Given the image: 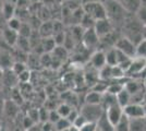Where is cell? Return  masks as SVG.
Returning a JSON list of instances; mask_svg holds the SVG:
<instances>
[{"label": "cell", "instance_id": "f6af8a7d", "mask_svg": "<svg viewBox=\"0 0 146 131\" xmlns=\"http://www.w3.org/2000/svg\"><path fill=\"white\" fill-rule=\"evenodd\" d=\"M35 124H39V116H38V108H31L26 114Z\"/></svg>", "mask_w": 146, "mask_h": 131}, {"label": "cell", "instance_id": "7dc6e473", "mask_svg": "<svg viewBox=\"0 0 146 131\" xmlns=\"http://www.w3.org/2000/svg\"><path fill=\"white\" fill-rule=\"evenodd\" d=\"M86 122H88V121H87V120L85 119V117H84V116H82L81 114H79V116L75 118V120L73 121L72 125L75 126V127H78V128L80 129L81 127H83V126L85 125Z\"/></svg>", "mask_w": 146, "mask_h": 131}, {"label": "cell", "instance_id": "4316f807", "mask_svg": "<svg viewBox=\"0 0 146 131\" xmlns=\"http://www.w3.org/2000/svg\"><path fill=\"white\" fill-rule=\"evenodd\" d=\"M105 56H106V65L111 66V67L118 65V60H117V50L115 47L106 50V51H105Z\"/></svg>", "mask_w": 146, "mask_h": 131}, {"label": "cell", "instance_id": "8992f818", "mask_svg": "<svg viewBox=\"0 0 146 131\" xmlns=\"http://www.w3.org/2000/svg\"><path fill=\"white\" fill-rule=\"evenodd\" d=\"M123 114L130 119L145 118L146 117L143 104H136V103H130L129 105L123 107Z\"/></svg>", "mask_w": 146, "mask_h": 131}, {"label": "cell", "instance_id": "60d3db41", "mask_svg": "<svg viewBox=\"0 0 146 131\" xmlns=\"http://www.w3.org/2000/svg\"><path fill=\"white\" fill-rule=\"evenodd\" d=\"M11 69H12V71L15 74L19 75L21 72H23L24 70L27 69V65L25 63H23V61H15V63H13V66Z\"/></svg>", "mask_w": 146, "mask_h": 131}, {"label": "cell", "instance_id": "5bb4252c", "mask_svg": "<svg viewBox=\"0 0 146 131\" xmlns=\"http://www.w3.org/2000/svg\"><path fill=\"white\" fill-rule=\"evenodd\" d=\"M122 8L130 14H135L140 9L141 0H118Z\"/></svg>", "mask_w": 146, "mask_h": 131}, {"label": "cell", "instance_id": "681fc988", "mask_svg": "<svg viewBox=\"0 0 146 131\" xmlns=\"http://www.w3.org/2000/svg\"><path fill=\"white\" fill-rule=\"evenodd\" d=\"M52 29H54V35L64 31V30H63V24H62L61 22H59V21L52 22ZM54 35H52V36H54Z\"/></svg>", "mask_w": 146, "mask_h": 131}, {"label": "cell", "instance_id": "6da1fadb", "mask_svg": "<svg viewBox=\"0 0 146 131\" xmlns=\"http://www.w3.org/2000/svg\"><path fill=\"white\" fill-rule=\"evenodd\" d=\"M142 27L143 25L141 24V22L135 17V14L128 13L122 24L123 36L128 37L136 45L142 39Z\"/></svg>", "mask_w": 146, "mask_h": 131}, {"label": "cell", "instance_id": "680465c9", "mask_svg": "<svg viewBox=\"0 0 146 131\" xmlns=\"http://www.w3.org/2000/svg\"><path fill=\"white\" fill-rule=\"evenodd\" d=\"M3 0H0V20L2 19V7H3Z\"/></svg>", "mask_w": 146, "mask_h": 131}, {"label": "cell", "instance_id": "f546056e", "mask_svg": "<svg viewBox=\"0 0 146 131\" xmlns=\"http://www.w3.org/2000/svg\"><path fill=\"white\" fill-rule=\"evenodd\" d=\"M15 46L18 47L19 50H21V51H23V53H26V54L30 51V48H31V44H30L29 38L22 37V36H19Z\"/></svg>", "mask_w": 146, "mask_h": 131}, {"label": "cell", "instance_id": "74e56055", "mask_svg": "<svg viewBox=\"0 0 146 131\" xmlns=\"http://www.w3.org/2000/svg\"><path fill=\"white\" fill-rule=\"evenodd\" d=\"M72 108L73 107L71 105H69L68 103H63V104H60L56 109H57V112H59V115L61 117H67L68 115L70 114V112L72 110Z\"/></svg>", "mask_w": 146, "mask_h": 131}, {"label": "cell", "instance_id": "03108f58", "mask_svg": "<svg viewBox=\"0 0 146 131\" xmlns=\"http://www.w3.org/2000/svg\"><path fill=\"white\" fill-rule=\"evenodd\" d=\"M96 131H99V130H98V129H96Z\"/></svg>", "mask_w": 146, "mask_h": 131}, {"label": "cell", "instance_id": "484cf974", "mask_svg": "<svg viewBox=\"0 0 146 131\" xmlns=\"http://www.w3.org/2000/svg\"><path fill=\"white\" fill-rule=\"evenodd\" d=\"M51 55L55 58H57V59H59L61 63H63L69 56V50L66 49L62 45L61 46H56L55 49L52 50V53H51Z\"/></svg>", "mask_w": 146, "mask_h": 131}, {"label": "cell", "instance_id": "f35d334b", "mask_svg": "<svg viewBox=\"0 0 146 131\" xmlns=\"http://www.w3.org/2000/svg\"><path fill=\"white\" fill-rule=\"evenodd\" d=\"M39 63H40V66L46 67V68L51 67V54L43 53L42 56L39 57Z\"/></svg>", "mask_w": 146, "mask_h": 131}, {"label": "cell", "instance_id": "cb8c5ba5", "mask_svg": "<svg viewBox=\"0 0 146 131\" xmlns=\"http://www.w3.org/2000/svg\"><path fill=\"white\" fill-rule=\"evenodd\" d=\"M118 104L117 103V97L116 95H112V94L110 93H104L103 94V97H102V103H100V105L103 107V109H107L108 107L112 106V105H116Z\"/></svg>", "mask_w": 146, "mask_h": 131}, {"label": "cell", "instance_id": "ba28073f", "mask_svg": "<svg viewBox=\"0 0 146 131\" xmlns=\"http://www.w3.org/2000/svg\"><path fill=\"white\" fill-rule=\"evenodd\" d=\"M94 30L97 33V35L99 36V38L107 35L111 33L112 31H115V27L113 25L111 24L109 20L107 18L105 19H100V20H96L95 21V24H94Z\"/></svg>", "mask_w": 146, "mask_h": 131}, {"label": "cell", "instance_id": "4dcf8cb0", "mask_svg": "<svg viewBox=\"0 0 146 131\" xmlns=\"http://www.w3.org/2000/svg\"><path fill=\"white\" fill-rule=\"evenodd\" d=\"M19 36H22L25 38H30V36L33 33V27L31 26L30 23H26V22H22L21 27L19 30Z\"/></svg>", "mask_w": 146, "mask_h": 131}, {"label": "cell", "instance_id": "d6a6232c", "mask_svg": "<svg viewBox=\"0 0 146 131\" xmlns=\"http://www.w3.org/2000/svg\"><path fill=\"white\" fill-rule=\"evenodd\" d=\"M72 125L66 117H61L55 125H54V129L55 131H66L69 129V127Z\"/></svg>", "mask_w": 146, "mask_h": 131}, {"label": "cell", "instance_id": "e575fe53", "mask_svg": "<svg viewBox=\"0 0 146 131\" xmlns=\"http://www.w3.org/2000/svg\"><path fill=\"white\" fill-rule=\"evenodd\" d=\"M123 88H124V83H120V82L108 83L107 93H110V94H112V95H117L118 93H120Z\"/></svg>", "mask_w": 146, "mask_h": 131}, {"label": "cell", "instance_id": "2e32d148", "mask_svg": "<svg viewBox=\"0 0 146 131\" xmlns=\"http://www.w3.org/2000/svg\"><path fill=\"white\" fill-rule=\"evenodd\" d=\"M38 34L42 38L52 37L54 35V29H52V22L51 21H44L42 24L39 25L38 29Z\"/></svg>", "mask_w": 146, "mask_h": 131}, {"label": "cell", "instance_id": "e0dca14e", "mask_svg": "<svg viewBox=\"0 0 146 131\" xmlns=\"http://www.w3.org/2000/svg\"><path fill=\"white\" fill-rule=\"evenodd\" d=\"M124 88L128 91L129 93L131 94V96L134 95V94L145 91V90L143 88V84L139 81H135V80H130V81L125 82V83H124Z\"/></svg>", "mask_w": 146, "mask_h": 131}, {"label": "cell", "instance_id": "f907efd6", "mask_svg": "<svg viewBox=\"0 0 146 131\" xmlns=\"http://www.w3.org/2000/svg\"><path fill=\"white\" fill-rule=\"evenodd\" d=\"M79 114H80V110H78V109H75V108H72V110L70 112V114L68 115L66 118L71 122V124H73V121L75 120V118L79 116Z\"/></svg>", "mask_w": 146, "mask_h": 131}, {"label": "cell", "instance_id": "816d5d0a", "mask_svg": "<svg viewBox=\"0 0 146 131\" xmlns=\"http://www.w3.org/2000/svg\"><path fill=\"white\" fill-rule=\"evenodd\" d=\"M54 125L50 124V122H45V124H42V128H40V131H54Z\"/></svg>", "mask_w": 146, "mask_h": 131}, {"label": "cell", "instance_id": "52a82bcc", "mask_svg": "<svg viewBox=\"0 0 146 131\" xmlns=\"http://www.w3.org/2000/svg\"><path fill=\"white\" fill-rule=\"evenodd\" d=\"M82 43L85 48H96L99 45V36L95 32L94 27L93 29H87L84 30L83 36H82Z\"/></svg>", "mask_w": 146, "mask_h": 131}, {"label": "cell", "instance_id": "83f0119b", "mask_svg": "<svg viewBox=\"0 0 146 131\" xmlns=\"http://www.w3.org/2000/svg\"><path fill=\"white\" fill-rule=\"evenodd\" d=\"M129 128H130V118H128L123 114L120 120L115 126V131H129Z\"/></svg>", "mask_w": 146, "mask_h": 131}, {"label": "cell", "instance_id": "e7e4bbea", "mask_svg": "<svg viewBox=\"0 0 146 131\" xmlns=\"http://www.w3.org/2000/svg\"><path fill=\"white\" fill-rule=\"evenodd\" d=\"M0 131H8V130H1V129H0Z\"/></svg>", "mask_w": 146, "mask_h": 131}, {"label": "cell", "instance_id": "f1b7e54d", "mask_svg": "<svg viewBox=\"0 0 146 131\" xmlns=\"http://www.w3.org/2000/svg\"><path fill=\"white\" fill-rule=\"evenodd\" d=\"M94 24H95V20L93 19L91 15L86 14V13L83 14V17H82V19H81V21H80V23H79L80 26H81L82 29H84V30L93 29V27H94Z\"/></svg>", "mask_w": 146, "mask_h": 131}, {"label": "cell", "instance_id": "6125c7cd", "mask_svg": "<svg viewBox=\"0 0 146 131\" xmlns=\"http://www.w3.org/2000/svg\"><path fill=\"white\" fill-rule=\"evenodd\" d=\"M27 131H40V129H38L36 126H34L33 128H31L30 130H27Z\"/></svg>", "mask_w": 146, "mask_h": 131}, {"label": "cell", "instance_id": "6f0895ef", "mask_svg": "<svg viewBox=\"0 0 146 131\" xmlns=\"http://www.w3.org/2000/svg\"><path fill=\"white\" fill-rule=\"evenodd\" d=\"M68 131H80V129L78 128V127H75V126L71 125L70 127H69V129H68Z\"/></svg>", "mask_w": 146, "mask_h": 131}, {"label": "cell", "instance_id": "94428289", "mask_svg": "<svg viewBox=\"0 0 146 131\" xmlns=\"http://www.w3.org/2000/svg\"><path fill=\"white\" fill-rule=\"evenodd\" d=\"M141 7L146 9V0H141Z\"/></svg>", "mask_w": 146, "mask_h": 131}, {"label": "cell", "instance_id": "91938a15", "mask_svg": "<svg viewBox=\"0 0 146 131\" xmlns=\"http://www.w3.org/2000/svg\"><path fill=\"white\" fill-rule=\"evenodd\" d=\"M5 2H9V3H13V5H17L18 0H3Z\"/></svg>", "mask_w": 146, "mask_h": 131}, {"label": "cell", "instance_id": "7c38bea8", "mask_svg": "<svg viewBox=\"0 0 146 131\" xmlns=\"http://www.w3.org/2000/svg\"><path fill=\"white\" fill-rule=\"evenodd\" d=\"M91 66L96 70L102 69L104 66H106V56H105V50L97 49L95 50L91 56L90 59Z\"/></svg>", "mask_w": 146, "mask_h": 131}, {"label": "cell", "instance_id": "30bf717a", "mask_svg": "<svg viewBox=\"0 0 146 131\" xmlns=\"http://www.w3.org/2000/svg\"><path fill=\"white\" fill-rule=\"evenodd\" d=\"M105 114L110 122L113 126H116V124L120 120V118L123 115V108L116 104V105H112V106L108 107L107 109H105Z\"/></svg>", "mask_w": 146, "mask_h": 131}, {"label": "cell", "instance_id": "c3c4849f", "mask_svg": "<svg viewBox=\"0 0 146 131\" xmlns=\"http://www.w3.org/2000/svg\"><path fill=\"white\" fill-rule=\"evenodd\" d=\"M97 129V126H96V122H86L83 127L80 128V131H96Z\"/></svg>", "mask_w": 146, "mask_h": 131}, {"label": "cell", "instance_id": "7402d4cb", "mask_svg": "<svg viewBox=\"0 0 146 131\" xmlns=\"http://www.w3.org/2000/svg\"><path fill=\"white\" fill-rule=\"evenodd\" d=\"M117 97V103L120 107H125L131 103V94L129 93L125 88H123L120 93H118L116 95Z\"/></svg>", "mask_w": 146, "mask_h": 131}, {"label": "cell", "instance_id": "836d02e7", "mask_svg": "<svg viewBox=\"0 0 146 131\" xmlns=\"http://www.w3.org/2000/svg\"><path fill=\"white\" fill-rule=\"evenodd\" d=\"M135 57H140V58H145L146 59V41L141 39L140 42L136 44Z\"/></svg>", "mask_w": 146, "mask_h": 131}, {"label": "cell", "instance_id": "ab89813d", "mask_svg": "<svg viewBox=\"0 0 146 131\" xmlns=\"http://www.w3.org/2000/svg\"><path fill=\"white\" fill-rule=\"evenodd\" d=\"M38 116H39V124L47 122L49 116V109L47 107H40V108H38Z\"/></svg>", "mask_w": 146, "mask_h": 131}, {"label": "cell", "instance_id": "f5cc1de1", "mask_svg": "<svg viewBox=\"0 0 146 131\" xmlns=\"http://www.w3.org/2000/svg\"><path fill=\"white\" fill-rule=\"evenodd\" d=\"M3 107H5V100L0 96V116L3 114Z\"/></svg>", "mask_w": 146, "mask_h": 131}, {"label": "cell", "instance_id": "b9f144b4", "mask_svg": "<svg viewBox=\"0 0 146 131\" xmlns=\"http://www.w3.org/2000/svg\"><path fill=\"white\" fill-rule=\"evenodd\" d=\"M135 17L137 18V20L141 22L142 25H146V9L145 8H142L140 7V9L136 11L135 13Z\"/></svg>", "mask_w": 146, "mask_h": 131}, {"label": "cell", "instance_id": "1f68e13d", "mask_svg": "<svg viewBox=\"0 0 146 131\" xmlns=\"http://www.w3.org/2000/svg\"><path fill=\"white\" fill-rule=\"evenodd\" d=\"M11 100L14 102L17 105H21V104H23V100H24V96L22 95L21 93V91H20V88L18 86L13 87L11 88Z\"/></svg>", "mask_w": 146, "mask_h": 131}, {"label": "cell", "instance_id": "ac0fdd59", "mask_svg": "<svg viewBox=\"0 0 146 131\" xmlns=\"http://www.w3.org/2000/svg\"><path fill=\"white\" fill-rule=\"evenodd\" d=\"M96 126H97V129L99 131H115V126L108 120L105 112L102 115V117L97 120Z\"/></svg>", "mask_w": 146, "mask_h": 131}, {"label": "cell", "instance_id": "003e7915", "mask_svg": "<svg viewBox=\"0 0 146 131\" xmlns=\"http://www.w3.org/2000/svg\"><path fill=\"white\" fill-rule=\"evenodd\" d=\"M117 1H118V0H117Z\"/></svg>", "mask_w": 146, "mask_h": 131}, {"label": "cell", "instance_id": "ee69618b", "mask_svg": "<svg viewBox=\"0 0 146 131\" xmlns=\"http://www.w3.org/2000/svg\"><path fill=\"white\" fill-rule=\"evenodd\" d=\"M22 126H23V129H24L25 131H27V130H30L31 128H33L34 126H36V124H35L27 115H25L24 117H23V120H22Z\"/></svg>", "mask_w": 146, "mask_h": 131}, {"label": "cell", "instance_id": "3957f363", "mask_svg": "<svg viewBox=\"0 0 146 131\" xmlns=\"http://www.w3.org/2000/svg\"><path fill=\"white\" fill-rule=\"evenodd\" d=\"M102 105H92V104H84L80 109V114L84 116L85 119L90 122H97V120L104 114Z\"/></svg>", "mask_w": 146, "mask_h": 131}, {"label": "cell", "instance_id": "4fadbf2b", "mask_svg": "<svg viewBox=\"0 0 146 131\" xmlns=\"http://www.w3.org/2000/svg\"><path fill=\"white\" fill-rule=\"evenodd\" d=\"M14 63H15V60L11 53L6 51V50L0 51V69L1 70L11 69Z\"/></svg>", "mask_w": 146, "mask_h": 131}, {"label": "cell", "instance_id": "db71d44e", "mask_svg": "<svg viewBox=\"0 0 146 131\" xmlns=\"http://www.w3.org/2000/svg\"><path fill=\"white\" fill-rule=\"evenodd\" d=\"M142 39L146 41V25H143L142 27Z\"/></svg>", "mask_w": 146, "mask_h": 131}, {"label": "cell", "instance_id": "11a10c76", "mask_svg": "<svg viewBox=\"0 0 146 131\" xmlns=\"http://www.w3.org/2000/svg\"><path fill=\"white\" fill-rule=\"evenodd\" d=\"M97 1H103V0H81V2L83 5H86V3H92V2H97Z\"/></svg>", "mask_w": 146, "mask_h": 131}, {"label": "cell", "instance_id": "9c48e42d", "mask_svg": "<svg viewBox=\"0 0 146 131\" xmlns=\"http://www.w3.org/2000/svg\"><path fill=\"white\" fill-rule=\"evenodd\" d=\"M146 69V59L145 58H140V57H134L132 59V63L129 67L128 71L125 75L132 76L135 74H140Z\"/></svg>", "mask_w": 146, "mask_h": 131}, {"label": "cell", "instance_id": "d590c367", "mask_svg": "<svg viewBox=\"0 0 146 131\" xmlns=\"http://www.w3.org/2000/svg\"><path fill=\"white\" fill-rule=\"evenodd\" d=\"M124 76H127L125 72L119 66H112L111 67V78H112V80H120V79H123Z\"/></svg>", "mask_w": 146, "mask_h": 131}, {"label": "cell", "instance_id": "5b68a950", "mask_svg": "<svg viewBox=\"0 0 146 131\" xmlns=\"http://www.w3.org/2000/svg\"><path fill=\"white\" fill-rule=\"evenodd\" d=\"M135 47H136V45L125 36H119L115 44V48L120 50L121 53H123L124 55H127L130 58L135 57Z\"/></svg>", "mask_w": 146, "mask_h": 131}, {"label": "cell", "instance_id": "8d00e7d4", "mask_svg": "<svg viewBox=\"0 0 146 131\" xmlns=\"http://www.w3.org/2000/svg\"><path fill=\"white\" fill-rule=\"evenodd\" d=\"M21 24H22V21L18 19L17 17H13V18H11L10 20L7 21V26L15 32H19L20 27H21Z\"/></svg>", "mask_w": 146, "mask_h": 131}, {"label": "cell", "instance_id": "d6986e66", "mask_svg": "<svg viewBox=\"0 0 146 131\" xmlns=\"http://www.w3.org/2000/svg\"><path fill=\"white\" fill-rule=\"evenodd\" d=\"M3 114H6L7 116H9V117H15L19 114V105H17L11 100H5Z\"/></svg>", "mask_w": 146, "mask_h": 131}, {"label": "cell", "instance_id": "d4e9b609", "mask_svg": "<svg viewBox=\"0 0 146 131\" xmlns=\"http://www.w3.org/2000/svg\"><path fill=\"white\" fill-rule=\"evenodd\" d=\"M57 46L52 37H46L40 39V47L43 49V53H49L51 54L52 50L55 49V47Z\"/></svg>", "mask_w": 146, "mask_h": 131}, {"label": "cell", "instance_id": "bcb514c9", "mask_svg": "<svg viewBox=\"0 0 146 131\" xmlns=\"http://www.w3.org/2000/svg\"><path fill=\"white\" fill-rule=\"evenodd\" d=\"M18 78H19V82H21V83H29V81H30L31 79V70H29V69L24 70L23 72H21L18 75Z\"/></svg>", "mask_w": 146, "mask_h": 131}, {"label": "cell", "instance_id": "8fae6325", "mask_svg": "<svg viewBox=\"0 0 146 131\" xmlns=\"http://www.w3.org/2000/svg\"><path fill=\"white\" fill-rule=\"evenodd\" d=\"M19 78L12 71V69L3 70V75H2V85L8 87V88H13V87L19 85Z\"/></svg>", "mask_w": 146, "mask_h": 131}, {"label": "cell", "instance_id": "277c9868", "mask_svg": "<svg viewBox=\"0 0 146 131\" xmlns=\"http://www.w3.org/2000/svg\"><path fill=\"white\" fill-rule=\"evenodd\" d=\"M84 13L91 15L93 19L100 20L107 18V13H106V9L102 1H97V2H92V3H86L83 5L82 7Z\"/></svg>", "mask_w": 146, "mask_h": 131}, {"label": "cell", "instance_id": "44dd1931", "mask_svg": "<svg viewBox=\"0 0 146 131\" xmlns=\"http://www.w3.org/2000/svg\"><path fill=\"white\" fill-rule=\"evenodd\" d=\"M15 10L17 7L13 3H9V2H3V7H2V19L6 21L10 20L11 18L15 17Z\"/></svg>", "mask_w": 146, "mask_h": 131}, {"label": "cell", "instance_id": "603a6c76", "mask_svg": "<svg viewBox=\"0 0 146 131\" xmlns=\"http://www.w3.org/2000/svg\"><path fill=\"white\" fill-rule=\"evenodd\" d=\"M103 94L91 91L85 95V104H92V105H100L102 103Z\"/></svg>", "mask_w": 146, "mask_h": 131}, {"label": "cell", "instance_id": "ffe728a7", "mask_svg": "<svg viewBox=\"0 0 146 131\" xmlns=\"http://www.w3.org/2000/svg\"><path fill=\"white\" fill-rule=\"evenodd\" d=\"M129 131H146V117L145 118L130 119Z\"/></svg>", "mask_w": 146, "mask_h": 131}, {"label": "cell", "instance_id": "9a60e30c", "mask_svg": "<svg viewBox=\"0 0 146 131\" xmlns=\"http://www.w3.org/2000/svg\"><path fill=\"white\" fill-rule=\"evenodd\" d=\"M2 35L5 38V42H6L9 46H15L17 41L19 38V33L15 31H13L11 29H9L8 26H6L3 30H2Z\"/></svg>", "mask_w": 146, "mask_h": 131}, {"label": "cell", "instance_id": "be15d7a7", "mask_svg": "<svg viewBox=\"0 0 146 131\" xmlns=\"http://www.w3.org/2000/svg\"><path fill=\"white\" fill-rule=\"evenodd\" d=\"M143 106H144V110H145V115H146V102L145 104H143Z\"/></svg>", "mask_w": 146, "mask_h": 131}, {"label": "cell", "instance_id": "7a4b0ae2", "mask_svg": "<svg viewBox=\"0 0 146 131\" xmlns=\"http://www.w3.org/2000/svg\"><path fill=\"white\" fill-rule=\"evenodd\" d=\"M102 2L104 3L105 9H106L107 19L111 22L113 27L116 25L122 26L128 12L122 8V6L119 3V1H117V0H103Z\"/></svg>", "mask_w": 146, "mask_h": 131}, {"label": "cell", "instance_id": "7bdbcfd3", "mask_svg": "<svg viewBox=\"0 0 146 131\" xmlns=\"http://www.w3.org/2000/svg\"><path fill=\"white\" fill-rule=\"evenodd\" d=\"M61 118V116L59 115V112H57V109H50L49 110V116H48V122L55 125L56 122Z\"/></svg>", "mask_w": 146, "mask_h": 131}, {"label": "cell", "instance_id": "9f6ffc18", "mask_svg": "<svg viewBox=\"0 0 146 131\" xmlns=\"http://www.w3.org/2000/svg\"><path fill=\"white\" fill-rule=\"evenodd\" d=\"M2 75H3V70L0 69V90L3 87V85H2Z\"/></svg>", "mask_w": 146, "mask_h": 131}]
</instances>
